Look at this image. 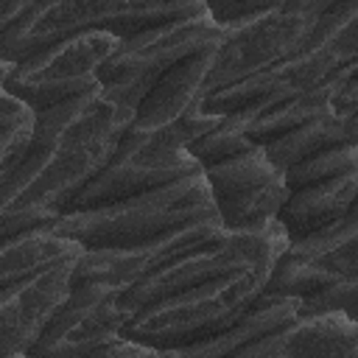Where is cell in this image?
<instances>
[{
  "label": "cell",
  "mask_w": 358,
  "mask_h": 358,
  "mask_svg": "<svg viewBox=\"0 0 358 358\" xmlns=\"http://www.w3.org/2000/svg\"><path fill=\"white\" fill-rule=\"evenodd\" d=\"M36 115L28 154L11 173L0 176V210H42L59 218L109 165L134 109L101 84Z\"/></svg>",
  "instance_id": "cell-1"
},
{
  "label": "cell",
  "mask_w": 358,
  "mask_h": 358,
  "mask_svg": "<svg viewBox=\"0 0 358 358\" xmlns=\"http://www.w3.org/2000/svg\"><path fill=\"white\" fill-rule=\"evenodd\" d=\"M204 218H218V210L201 171L120 201L62 213L50 229L84 249H137Z\"/></svg>",
  "instance_id": "cell-2"
},
{
  "label": "cell",
  "mask_w": 358,
  "mask_h": 358,
  "mask_svg": "<svg viewBox=\"0 0 358 358\" xmlns=\"http://www.w3.org/2000/svg\"><path fill=\"white\" fill-rule=\"evenodd\" d=\"M352 62H358V0H333L322 8L313 28L291 56L257 76L210 92L204 98V109L224 115H257L260 109L324 81Z\"/></svg>",
  "instance_id": "cell-3"
},
{
  "label": "cell",
  "mask_w": 358,
  "mask_h": 358,
  "mask_svg": "<svg viewBox=\"0 0 358 358\" xmlns=\"http://www.w3.org/2000/svg\"><path fill=\"white\" fill-rule=\"evenodd\" d=\"M274 263L246 266L210 282L165 294L126 319L123 336L157 347L162 355L182 344L207 341L224 333L266 288Z\"/></svg>",
  "instance_id": "cell-4"
},
{
  "label": "cell",
  "mask_w": 358,
  "mask_h": 358,
  "mask_svg": "<svg viewBox=\"0 0 358 358\" xmlns=\"http://www.w3.org/2000/svg\"><path fill=\"white\" fill-rule=\"evenodd\" d=\"M120 36L106 28L76 31L22 59H3V90L25 98L36 112L101 87L98 70L117 50Z\"/></svg>",
  "instance_id": "cell-5"
},
{
  "label": "cell",
  "mask_w": 358,
  "mask_h": 358,
  "mask_svg": "<svg viewBox=\"0 0 358 358\" xmlns=\"http://www.w3.org/2000/svg\"><path fill=\"white\" fill-rule=\"evenodd\" d=\"M224 36H227V25L218 22L207 6L199 14L120 39L117 50L101 64L98 78L120 103L137 112L143 95L171 64L201 48L221 45Z\"/></svg>",
  "instance_id": "cell-6"
},
{
  "label": "cell",
  "mask_w": 358,
  "mask_h": 358,
  "mask_svg": "<svg viewBox=\"0 0 358 358\" xmlns=\"http://www.w3.org/2000/svg\"><path fill=\"white\" fill-rule=\"evenodd\" d=\"M288 246H291V238L285 235L280 221H271L263 229L229 232L221 241L199 246V249L176 257L173 263L145 274L143 280L131 282L129 288H120L117 302H120V308H123V313L129 319L140 308H145L148 302H154V299H159L165 294L185 291L190 285L218 280V277L241 271L246 266L277 263L288 252Z\"/></svg>",
  "instance_id": "cell-7"
},
{
  "label": "cell",
  "mask_w": 358,
  "mask_h": 358,
  "mask_svg": "<svg viewBox=\"0 0 358 358\" xmlns=\"http://www.w3.org/2000/svg\"><path fill=\"white\" fill-rule=\"evenodd\" d=\"M330 3L333 0H288L282 8L227 22V36L218 45L215 62L210 67L204 98L215 90L257 76L291 56L313 28L322 8Z\"/></svg>",
  "instance_id": "cell-8"
},
{
  "label": "cell",
  "mask_w": 358,
  "mask_h": 358,
  "mask_svg": "<svg viewBox=\"0 0 358 358\" xmlns=\"http://www.w3.org/2000/svg\"><path fill=\"white\" fill-rule=\"evenodd\" d=\"M218 218L232 232L263 229L277 221L288 199L285 171L268 157L266 145H255L238 157L204 168Z\"/></svg>",
  "instance_id": "cell-9"
},
{
  "label": "cell",
  "mask_w": 358,
  "mask_h": 358,
  "mask_svg": "<svg viewBox=\"0 0 358 358\" xmlns=\"http://www.w3.org/2000/svg\"><path fill=\"white\" fill-rule=\"evenodd\" d=\"M190 3L199 0H42L31 14H25L8 31L0 34L3 59H22L76 31L98 28L112 17L179 8Z\"/></svg>",
  "instance_id": "cell-10"
},
{
  "label": "cell",
  "mask_w": 358,
  "mask_h": 358,
  "mask_svg": "<svg viewBox=\"0 0 358 358\" xmlns=\"http://www.w3.org/2000/svg\"><path fill=\"white\" fill-rule=\"evenodd\" d=\"M232 229H227L221 224V218H204L196 224H187L165 238H157L145 246L137 249H87L73 271V285H84V282H109L115 288H129L131 282L143 280L145 274L173 263L176 257L207 246L213 241H221L224 235H229Z\"/></svg>",
  "instance_id": "cell-11"
},
{
  "label": "cell",
  "mask_w": 358,
  "mask_h": 358,
  "mask_svg": "<svg viewBox=\"0 0 358 358\" xmlns=\"http://www.w3.org/2000/svg\"><path fill=\"white\" fill-rule=\"evenodd\" d=\"M76 260L45 268L22 282L0 285V358H25L45 324L73 291Z\"/></svg>",
  "instance_id": "cell-12"
},
{
  "label": "cell",
  "mask_w": 358,
  "mask_h": 358,
  "mask_svg": "<svg viewBox=\"0 0 358 358\" xmlns=\"http://www.w3.org/2000/svg\"><path fill=\"white\" fill-rule=\"evenodd\" d=\"M358 358V319L347 310L299 313L271 338L246 350L243 358Z\"/></svg>",
  "instance_id": "cell-13"
},
{
  "label": "cell",
  "mask_w": 358,
  "mask_h": 358,
  "mask_svg": "<svg viewBox=\"0 0 358 358\" xmlns=\"http://www.w3.org/2000/svg\"><path fill=\"white\" fill-rule=\"evenodd\" d=\"M215 53H218V45H210V48L187 53L185 59L171 64L137 103L131 126L134 129L168 126V123L179 120L190 106L204 101V84H207L210 67L215 62Z\"/></svg>",
  "instance_id": "cell-14"
},
{
  "label": "cell",
  "mask_w": 358,
  "mask_h": 358,
  "mask_svg": "<svg viewBox=\"0 0 358 358\" xmlns=\"http://www.w3.org/2000/svg\"><path fill=\"white\" fill-rule=\"evenodd\" d=\"M302 310V299L299 296H271L263 294L218 336L207 338V341H193V344H182L176 350H171L168 355L176 358H221V355H238L243 358L246 350L263 338H271L274 333H280L285 324H291Z\"/></svg>",
  "instance_id": "cell-15"
},
{
  "label": "cell",
  "mask_w": 358,
  "mask_h": 358,
  "mask_svg": "<svg viewBox=\"0 0 358 358\" xmlns=\"http://www.w3.org/2000/svg\"><path fill=\"white\" fill-rule=\"evenodd\" d=\"M355 196H358V171L336 179H324L291 190L277 213V221L291 238V243H299L336 227L350 213Z\"/></svg>",
  "instance_id": "cell-16"
},
{
  "label": "cell",
  "mask_w": 358,
  "mask_h": 358,
  "mask_svg": "<svg viewBox=\"0 0 358 358\" xmlns=\"http://www.w3.org/2000/svg\"><path fill=\"white\" fill-rule=\"evenodd\" d=\"M352 64H355V62H352ZM352 64H344L341 70H336V73L327 76L324 81H319V84H313V87H308V90H302V92H296V95H288V98H282V101H277V103L260 109V112L249 120V126H246L249 137H252L255 143L266 145V143H271V140H277V137H282V134L299 129L302 123H308V120H313V117L330 112V109L336 106L341 90H344L347 81H350Z\"/></svg>",
  "instance_id": "cell-17"
},
{
  "label": "cell",
  "mask_w": 358,
  "mask_h": 358,
  "mask_svg": "<svg viewBox=\"0 0 358 358\" xmlns=\"http://www.w3.org/2000/svg\"><path fill=\"white\" fill-rule=\"evenodd\" d=\"M87 249L70 238L62 235L50 227H36L28 232H20L14 238L3 241L0 249V285H14L22 282L45 268H53L59 263L81 257Z\"/></svg>",
  "instance_id": "cell-18"
},
{
  "label": "cell",
  "mask_w": 358,
  "mask_h": 358,
  "mask_svg": "<svg viewBox=\"0 0 358 358\" xmlns=\"http://www.w3.org/2000/svg\"><path fill=\"white\" fill-rule=\"evenodd\" d=\"M288 252L316 260L319 266L330 268L341 280L358 282V213H347L336 227L308 241L291 243Z\"/></svg>",
  "instance_id": "cell-19"
},
{
  "label": "cell",
  "mask_w": 358,
  "mask_h": 358,
  "mask_svg": "<svg viewBox=\"0 0 358 358\" xmlns=\"http://www.w3.org/2000/svg\"><path fill=\"white\" fill-rule=\"evenodd\" d=\"M0 176L11 173L28 154L36 134V109L11 90L0 92Z\"/></svg>",
  "instance_id": "cell-20"
},
{
  "label": "cell",
  "mask_w": 358,
  "mask_h": 358,
  "mask_svg": "<svg viewBox=\"0 0 358 358\" xmlns=\"http://www.w3.org/2000/svg\"><path fill=\"white\" fill-rule=\"evenodd\" d=\"M336 280H341V277L333 274L330 268L319 266L316 260H308L302 255L285 252L274 263V268H271V274L266 280L263 294H271V296H299L305 302L308 296L324 291Z\"/></svg>",
  "instance_id": "cell-21"
},
{
  "label": "cell",
  "mask_w": 358,
  "mask_h": 358,
  "mask_svg": "<svg viewBox=\"0 0 358 358\" xmlns=\"http://www.w3.org/2000/svg\"><path fill=\"white\" fill-rule=\"evenodd\" d=\"M252 117H255V112H229L215 129H210L207 134L193 140L187 145V151L199 159L201 168H210V165H218V162H224L229 157H238V154L260 145L246 131Z\"/></svg>",
  "instance_id": "cell-22"
},
{
  "label": "cell",
  "mask_w": 358,
  "mask_h": 358,
  "mask_svg": "<svg viewBox=\"0 0 358 358\" xmlns=\"http://www.w3.org/2000/svg\"><path fill=\"white\" fill-rule=\"evenodd\" d=\"M358 171V145H336V148H319L285 168L288 190H299L324 179H336L344 173Z\"/></svg>",
  "instance_id": "cell-23"
},
{
  "label": "cell",
  "mask_w": 358,
  "mask_h": 358,
  "mask_svg": "<svg viewBox=\"0 0 358 358\" xmlns=\"http://www.w3.org/2000/svg\"><path fill=\"white\" fill-rule=\"evenodd\" d=\"M285 3L288 0H207L210 14L224 25L235 22V20H243V17H252V14H260V11L282 8Z\"/></svg>",
  "instance_id": "cell-24"
},
{
  "label": "cell",
  "mask_w": 358,
  "mask_h": 358,
  "mask_svg": "<svg viewBox=\"0 0 358 358\" xmlns=\"http://www.w3.org/2000/svg\"><path fill=\"white\" fill-rule=\"evenodd\" d=\"M42 0H3V14H0V34L8 31L17 20H22L25 14H31Z\"/></svg>",
  "instance_id": "cell-25"
},
{
  "label": "cell",
  "mask_w": 358,
  "mask_h": 358,
  "mask_svg": "<svg viewBox=\"0 0 358 358\" xmlns=\"http://www.w3.org/2000/svg\"><path fill=\"white\" fill-rule=\"evenodd\" d=\"M350 213H358V196H355V201H352V207H350Z\"/></svg>",
  "instance_id": "cell-26"
}]
</instances>
